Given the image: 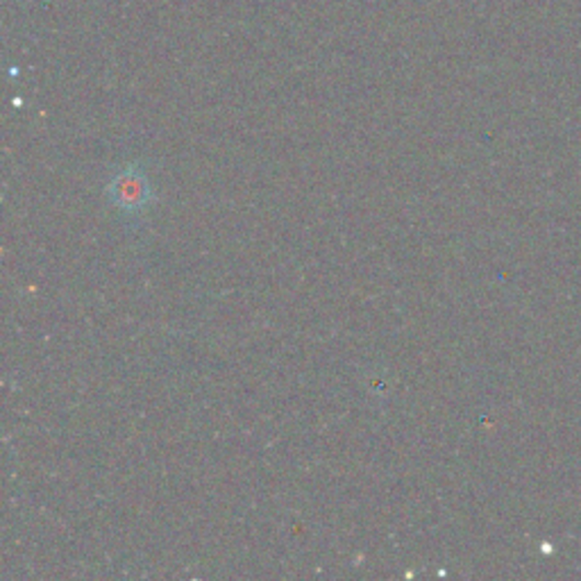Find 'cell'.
I'll use <instances>...</instances> for the list:
<instances>
[{
	"label": "cell",
	"instance_id": "1",
	"mask_svg": "<svg viewBox=\"0 0 581 581\" xmlns=\"http://www.w3.org/2000/svg\"><path fill=\"white\" fill-rule=\"evenodd\" d=\"M110 201L121 207L123 212H139L152 201V191L141 173V169L133 167L121 171L112 182H110Z\"/></svg>",
	"mask_w": 581,
	"mask_h": 581
}]
</instances>
